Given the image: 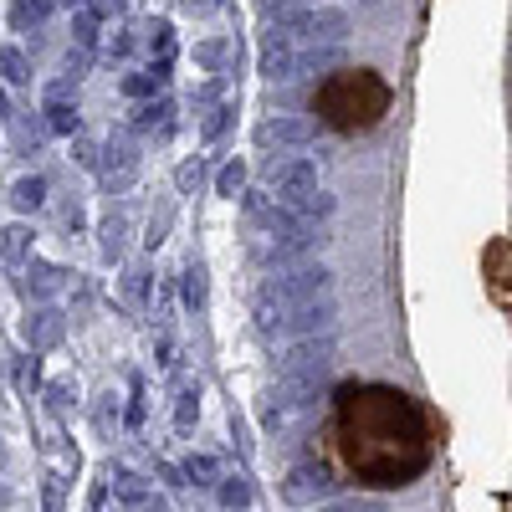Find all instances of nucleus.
<instances>
[{
	"label": "nucleus",
	"mask_w": 512,
	"mask_h": 512,
	"mask_svg": "<svg viewBox=\"0 0 512 512\" xmlns=\"http://www.w3.org/2000/svg\"><path fill=\"white\" fill-rule=\"evenodd\" d=\"M313 134H318V123H313V118H297V113H277V118H262V123H256V144H262V149H277V154L313 144Z\"/></svg>",
	"instance_id": "39448f33"
},
{
	"label": "nucleus",
	"mask_w": 512,
	"mask_h": 512,
	"mask_svg": "<svg viewBox=\"0 0 512 512\" xmlns=\"http://www.w3.org/2000/svg\"><path fill=\"white\" fill-rule=\"evenodd\" d=\"M57 6H67V11H93V0H57Z\"/></svg>",
	"instance_id": "58836bf2"
},
{
	"label": "nucleus",
	"mask_w": 512,
	"mask_h": 512,
	"mask_svg": "<svg viewBox=\"0 0 512 512\" xmlns=\"http://www.w3.org/2000/svg\"><path fill=\"white\" fill-rule=\"evenodd\" d=\"M216 6H226V0H180L185 16H205V11H216Z\"/></svg>",
	"instance_id": "473e14b6"
},
{
	"label": "nucleus",
	"mask_w": 512,
	"mask_h": 512,
	"mask_svg": "<svg viewBox=\"0 0 512 512\" xmlns=\"http://www.w3.org/2000/svg\"><path fill=\"white\" fill-rule=\"evenodd\" d=\"M231 118H236V103H216V108L205 113V123H200V134H205V139H221L226 128H231Z\"/></svg>",
	"instance_id": "4be33fe9"
},
{
	"label": "nucleus",
	"mask_w": 512,
	"mask_h": 512,
	"mask_svg": "<svg viewBox=\"0 0 512 512\" xmlns=\"http://www.w3.org/2000/svg\"><path fill=\"white\" fill-rule=\"evenodd\" d=\"M349 16L338 11V6H287L267 21V31L287 36L292 47H344V36H349Z\"/></svg>",
	"instance_id": "7ed1b4c3"
},
{
	"label": "nucleus",
	"mask_w": 512,
	"mask_h": 512,
	"mask_svg": "<svg viewBox=\"0 0 512 512\" xmlns=\"http://www.w3.org/2000/svg\"><path fill=\"white\" fill-rule=\"evenodd\" d=\"M47 134H52L47 118H41V123H21V128H16V149H21V154H36V144L47 139Z\"/></svg>",
	"instance_id": "5701e85b"
},
{
	"label": "nucleus",
	"mask_w": 512,
	"mask_h": 512,
	"mask_svg": "<svg viewBox=\"0 0 512 512\" xmlns=\"http://www.w3.org/2000/svg\"><path fill=\"white\" fill-rule=\"evenodd\" d=\"M221 502H226V507H246V502H251V487H246V477H226V487H221Z\"/></svg>",
	"instance_id": "393cba45"
},
{
	"label": "nucleus",
	"mask_w": 512,
	"mask_h": 512,
	"mask_svg": "<svg viewBox=\"0 0 512 512\" xmlns=\"http://www.w3.org/2000/svg\"><path fill=\"white\" fill-rule=\"evenodd\" d=\"M216 98H221V77H210L205 88L195 93V108H216Z\"/></svg>",
	"instance_id": "2f4dec72"
},
{
	"label": "nucleus",
	"mask_w": 512,
	"mask_h": 512,
	"mask_svg": "<svg viewBox=\"0 0 512 512\" xmlns=\"http://www.w3.org/2000/svg\"><path fill=\"white\" fill-rule=\"evenodd\" d=\"M26 333L36 338V344H57V338H62V323H57L52 313H41V318H31V323H26Z\"/></svg>",
	"instance_id": "b1692460"
},
{
	"label": "nucleus",
	"mask_w": 512,
	"mask_h": 512,
	"mask_svg": "<svg viewBox=\"0 0 512 512\" xmlns=\"http://www.w3.org/2000/svg\"><path fill=\"white\" fill-rule=\"evenodd\" d=\"M333 446L344 472L369 487H410L436 456V431L425 405L395 384H338Z\"/></svg>",
	"instance_id": "f257e3e1"
},
{
	"label": "nucleus",
	"mask_w": 512,
	"mask_h": 512,
	"mask_svg": "<svg viewBox=\"0 0 512 512\" xmlns=\"http://www.w3.org/2000/svg\"><path fill=\"white\" fill-rule=\"evenodd\" d=\"M313 113L333 134H369L390 113V82L374 67H338L313 88Z\"/></svg>",
	"instance_id": "f03ea898"
},
{
	"label": "nucleus",
	"mask_w": 512,
	"mask_h": 512,
	"mask_svg": "<svg viewBox=\"0 0 512 512\" xmlns=\"http://www.w3.org/2000/svg\"><path fill=\"white\" fill-rule=\"evenodd\" d=\"M72 47L77 52H98V16L93 11H77V21H72Z\"/></svg>",
	"instance_id": "6ab92c4d"
},
{
	"label": "nucleus",
	"mask_w": 512,
	"mask_h": 512,
	"mask_svg": "<svg viewBox=\"0 0 512 512\" xmlns=\"http://www.w3.org/2000/svg\"><path fill=\"white\" fill-rule=\"evenodd\" d=\"M318 512H384L374 497H349V502H328V507H318Z\"/></svg>",
	"instance_id": "bb28decb"
},
{
	"label": "nucleus",
	"mask_w": 512,
	"mask_h": 512,
	"mask_svg": "<svg viewBox=\"0 0 512 512\" xmlns=\"http://www.w3.org/2000/svg\"><path fill=\"white\" fill-rule=\"evenodd\" d=\"M195 62L210 72V77H226V67L236 62V41H200V47H195Z\"/></svg>",
	"instance_id": "4468645a"
},
{
	"label": "nucleus",
	"mask_w": 512,
	"mask_h": 512,
	"mask_svg": "<svg viewBox=\"0 0 512 512\" xmlns=\"http://www.w3.org/2000/svg\"><path fill=\"white\" fill-rule=\"evenodd\" d=\"M185 303H190V308H200V303H205V272H200V267H190V272H185Z\"/></svg>",
	"instance_id": "a878e982"
},
{
	"label": "nucleus",
	"mask_w": 512,
	"mask_h": 512,
	"mask_svg": "<svg viewBox=\"0 0 512 512\" xmlns=\"http://www.w3.org/2000/svg\"><path fill=\"white\" fill-rule=\"evenodd\" d=\"M287 502H313V497H328L333 492V472L323 461H303V466H292L287 472Z\"/></svg>",
	"instance_id": "6e6552de"
},
{
	"label": "nucleus",
	"mask_w": 512,
	"mask_h": 512,
	"mask_svg": "<svg viewBox=\"0 0 512 512\" xmlns=\"http://www.w3.org/2000/svg\"><path fill=\"white\" fill-rule=\"evenodd\" d=\"M88 62H93V57H88V52H77V47H72V52H67V57H62V77H72V82H77V77H82V72H88Z\"/></svg>",
	"instance_id": "c85d7f7f"
},
{
	"label": "nucleus",
	"mask_w": 512,
	"mask_h": 512,
	"mask_svg": "<svg viewBox=\"0 0 512 512\" xmlns=\"http://www.w3.org/2000/svg\"><path fill=\"white\" fill-rule=\"evenodd\" d=\"M52 11H57V0H11V31H36V26H47Z\"/></svg>",
	"instance_id": "2eb2a0df"
},
{
	"label": "nucleus",
	"mask_w": 512,
	"mask_h": 512,
	"mask_svg": "<svg viewBox=\"0 0 512 512\" xmlns=\"http://www.w3.org/2000/svg\"><path fill=\"white\" fill-rule=\"evenodd\" d=\"M0 82H6V88H21V82H31V62H26V52L21 47H0Z\"/></svg>",
	"instance_id": "f3484780"
},
{
	"label": "nucleus",
	"mask_w": 512,
	"mask_h": 512,
	"mask_svg": "<svg viewBox=\"0 0 512 512\" xmlns=\"http://www.w3.org/2000/svg\"><path fill=\"white\" fill-rule=\"evenodd\" d=\"M328 287V267H297V272H282V277H272L267 287H262V308H282V303H313V297Z\"/></svg>",
	"instance_id": "20e7f679"
},
{
	"label": "nucleus",
	"mask_w": 512,
	"mask_h": 512,
	"mask_svg": "<svg viewBox=\"0 0 512 512\" xmlns=\"http://www.w3.org/2000/svg\"><path fill=\"white\" fill-rule=\"evenodd\" d=\"M216 195H226V200L246 195V164H241V159H236V164H226L221 175H216Z\"/></svg>",
	"instance_id": "412c9836"
},
{
	"label": "nucleus",
	"mask_w": 512,
	"mask_h": 512,
	"mask_svg": "<svg viewBox=\"0 0 512 512\" xmlns=\"http://www.w3.org/2000/svg\"><path fill=\"white\" fill-rule=\"evenodd\" d=\"M164 82H169V62H149L139 72H123L118 77V93L123 98H139V103H154V98H164Z\"/></svg>",
	"instance_id": "9d476101"
},
{
	"label": "nucleus",
	"mask_w": 512,
	"mask_h": 512,
	"mask_svg": "<svg viewBox=\"0 0 512 512\" xmlns=\"http://www.w3.org/2000/svg\"><path fill=\"white\" fill-rule=\"evenodd\" d=\"M128 0H93V16H118Z\"/></svg>",
	"instance_id": "c9c22d12"
},
{
	"label": "nucleus",
	"mask_w": 512,
	"mask_h": 512,
	"mask_svg": "<svg viewBox=\"0 0 512 512\" xmlns=\"http://www.w3.org/2000/svg\"><path fill=\"white\" fill-rule=\"evenodd\" d=\"M175 113H180V103L175 98H154V103H139L134 108V134H169L175 128Z\"/></svg>",
	"instance_id": "9b49d317"
},
{
	"label": "nucleus",
	"mask_w": 512,
	"mask_h": 512,
	"mask_svg": "<svg viewBox=\"0 0 512 512\" xmlns=\"http://www.w3.org/2000/svg\"><path fill=\"white\" fill-rule=\"evenodd\" d=\"M108 52H113V57H128V52H134V31H118Z\"/></svg>",
	"instance_id": "f704fd0d"
},
{
	"label": "nucleus",
	"mask_w": 512,
	"mask_h": 512,
	"mask_svg": "<svg viewBox=\"0 0 512 512\" xmlns=\"http://www.w3.org/2000/svg\"><path fill=\"white\" fill-rule=\"evenodd\" d=\"M103 246H108V256H118V246H123V216H113L103 226Z\"/></svg>",
	"instance_id": "7c9ffc66"
},
{
	"label": "nucleus",
	"mask_w": 512,
	"mask_h": 512,
	"mask_svg": "<svg viewBox=\"0 0 512 512\" xmlns=\"http://www.w3.org/2000/svg\"><path fill=\"white\" fill-rule=\"evenodd\" d=\"M328 369V344H297L292 349V359H287V374H292V384H308L313 374H323Z\"/></svg>",
	"instance_id": "f8f14e48"
},
{
	"label": "nucleus",
	"mask_w": 512,
	"mask_h": 512,
	"mask_svg": "<svg viewBox=\"0 0 512 512\" xmlns=\"http://www.w3.org/2000/svg\"><path fill=\"white\" fill-rule=\"evenodd\" d=\"M333 323V303H297L292 313H262V328L282 333H318Z\"/></svg>",
	"instance_id": "0eeeda50"
},
{
	"label": "nucleus",
	"mask_w": 512,
	"mask_h": 512,
	"mask_svg": "<svg viewBox=\"0 0 512 512\" xmlns=\"http://www.w3.org/2000/svg\"><path fill=\"white\" fill-rule=\"evenodd\" d=\"M267 185H272V195H282V200L303 195V190H318V164H313V159H277V164L267 169Z\"/></svg>",
	"instance_id": "423d86ee"
},
{
	"label": "nucleus",
	"mask_w": 512,
	"mask_h": 512,
	"mask_svg": "<svg viewBox=\"0 0 512 512\" xmlns=\"http://www.w3.org/2000/svg\"><path fill=\"white\" fill-rule=\"evenodd\" d=\"M144 31H149V57H154V62L175 57V26H169V21H149Z\"/></svg>",
	"instance_id": "a211bd4d"
},
{
	"label": "nucleus",
	"mask_w": 512,
	"mask_h": 512,
	"mask_svg": "<svg viewBox=\"0 0 512 512\" xmlns=\"http://www.w3.org/2000/svg\"><path fill=\"white\" fill-rule=\"evenodd\" d=\"M277 0H262V11H272ZM287 6H323V0H287Z\"/></svg>",
	"instance_id": "4c0bfd02"
},
{
	"label": "nucleus",
	"mask_w": 512,
	"mask_h": 512,
	"mask_svg": "<svg viewBox=\"0 0 512 512\" xmlns=\"http://www.w3.org/2000/svg\"><path fill=\"white\" fill-rule=\"evenodd\" d=\"M190 477L210 482V477H216V461H210V456H195V461H190Z\"/></svg>",
	"instance_id": "72a5a7b5"
},
{
	"label": "nucleus",
	"mask_w": 512,
	"mask_h": 512,
	"mask_svg": "<svg viewBox=\"0 0 512 512\" xmlns=\"http://www.w3.org/2000/svg\"><path fill=\"white\" fill-rule=\"evenodd\" d=\"M502 251H507V256H512V246H502ZM507 277H512V272H497V287H502V282H507Z\"/></svg>",
	"instance_id": "ea45409f"
},
{
	"label": "nucleus",
	"mask_w": 512,
	"mask_h": 512,
	"mask_svg": "<svg viewBox=\"0 0 512 512\" xmlns=\"http://www.w3.org/2000/svg\"><path fill=\"white\" fill-rule=\"evenodd\" d=\"M200 175H205V164H200V159H185V164L175 169V185H180V190H195Z\"/></svg>",
	"instance_id": "cd10ccee"
},
{
	"label": "nucleus",
	"mask_w": 512,
	"mask_h": 512,
	"mask_svg": "<svg viewBox=\"0 0 512 512\" xmlns=\"http://www.w3.org/2000/svg\"><path fill=\"white\" fill-rule=\"evenodd\" d=\"M41 113H47V128H52V134H67V139H77V134H82L77 98H47V103H41Z\"/></svg>",
	"instance_id": "ddd939ff"
},
{
	"label": "nucleus",
	"mask_w": 512,
	"mask_h": 512,
	"mask_svg": "<svg viewBox=\"0 0 512 512\" xmlns=\"http://www.w3.org/2000/svg\"><path fill=\"white\" fill-rule=\"evenodd\" d=\"M11 118V93H6V82H0V123Z\"/></svg>",
	"instance_id": "e433bc0d"
},
{
	"label": "nucleus",
	"mask_w": 512,
	"mask_h": 512,
	"mask_svg": "<svg viewBox=\"0 0 512 512\" xmlns=\"http://www.w3.org/2000/svg\"><path fill=\"white\" fill-rule=\"evenodd\" d=\"M287 210L292 216H308V221H323V216H333V195L328 190H303V195L287 200Z\"/></svg>",
	"instance_id": "dca6fc26"
},
{
	"label": "nucleus",
	"mask_w": 512,
	"mask_h": 512,
	"mask_svg": "<svg viewBox=\"0 0 512 512\" xmlns=\"http://www.w3.org/2000/svg\"><path fill=\"white\" fill-rule=\"evenodd\" d=\"M26 241H31V231H26V226H11L0 246H6V256H26Z\"/></svg>",
	"instance_id": "c756f323"
},
{
	"label": "nucleus",
	"mask_w": 512,
	"mask_h": 512,
	"mask_svg": "<svg viewBox=\"0 0 512 512\" xmlns=\"http://www.w3.org/2000/svg\"><path fill=\"white\" fill-rule=\"evenodd\" d=\"M98 169H103V180H108L113 190H128V185H134V175H139V154H134V144L108 139V149H103Z\"/></svg>",
	"instance_id": "1a4fd4ad"
},
{
	"label": "nucleus",
	"mask_w": 512,
	"mask_h": 512,
	"mask_svg": "<svg viewBox=\"0 0 512 512\" xmlns=\"http://www.w3.org/2000/svg\"><path fill=\"white\" fill-rule=\"evenodd\" d=\"M11 200H16L21 210H36L41 200H47V180H41V175H26V180H16V185H11Z\"/></svg>",
	"instance_id": "aec40b11"
}]
</instances>
